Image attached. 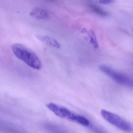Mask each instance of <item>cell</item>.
I'll return each mask as SVG.
<instances>
[{"instance_id":"obj_1","label":"cell","mask_w":133,"mask_h":133,"mask_svg":"<svg viewBox=\"0 0 133 133\" xmlns=\"http://www.w3.org/2000/svg\"><path fill=\"white\" fill-rule=\"evenodd\" d=\"M12 50L15 56L28 66L37 70L42 68V62L38 56L24 45L14 44L12 46Z\"/></svg>"},{"instance_id":"obj_2","label":"cell","mask_w":133,"mask_h":133,"mask_svg":"<svg viewBox=\"0 0 133 133\" xmlns=\"http://www.w3.org/2000/svg\"><path fill=\"white\" fill-rule=\"evenodd\" d=\"M46 107L50 111L60 118L83 126H88L90 125V122L87 118L71 111L65 107L53 103H49L46 105Z\"/></svg>"},{"instance_id":"obj_3","label":"cell","mask_w":133,"mask_h":133,"mask_svg":"<svg viewBox=\"0 0 133 133\" xmlns=\"http://www.w3.org/2000/svg\"><path fill=\"white\" fill-rule=\"evenodd\" d=\"M99 69L118 84L127 87H133V77L118 72L105 65H101Z\"/></svg>"},{"instance_id":"obj_4","label":"cell","mask_w":133,"mask_h":133,"mask_svg":"<svg viewBox=\"0 0 133 133\" xmlns=\"http://www.w3.org/2000/svg\"><path fill=\"white\" fill-rule=\"evenodd\" d=\"M101 113L105 120L116 128L125 132L133 131L132 125L118 115L104 109H102Z\"/></svg>"},{"instance_id":"obj_5","label":"cell","mask_w":133,"mask_h":133,"mask_svg":"<svg viewBox=\"0 0 133 133\" xmlns=\"http://www.w3.org/2000/svg\"><path fill=\"white\" fill-rule=\"evenodd\" d=\"M36 37L41 41L44 42L48 45L51 46L53 47L56 48H61L60 44L54 38H51L48 36L40 35L36 36Z\"/></svg>"},{"instance_id":"obj_6","label":"cell","mask_w":133,"mask_h":133,"mask_svg":"<svg viewBox=\"0 0 133 133\" xmlns=\"http://www.w3.org/2000/svg\"><path fill=\"white\" fill-rule=\"evenodd\" d=\"M30 16L39 19H46L49 18V15L46 11L43 9L36 8L30 12Z\"/></svg>"},{"instance_id":"obj_7","label":"cell","mask_w":133,"mask_h":133,"mask_svg":"<svg viewBox=\"0 0 133 133\" xmlns=\"http://www.w3.org/2000/svg\"><path fill=\"white\" fill-rule=\"evenodd\" d=\"M87 31L90 39V43L92 45L94 48L97 49L98 48V44L95 33L92 30Z\"/></svg>"},{"instance_id":"obj_8","label":"cell","mask_w":133,"mask_h":133,"mask_svg":"<svg viewBox=\"0 0 133 133\" xmlns=\"http://www.w3.org/2000/svg\"><path fill=\"white\" fill-rule=\"evenodd\" d=\"M90 9L95 14L101 16L105 17L108 15V13L107 12L103 10L101 7L97 5L91 4L90 5Z\"/></svg>"},{"instance_id":"obj_9","label":"cell","mask_w":133,"mask_h":133,"mask_svg":"<svg viewBox=\"0 0 133 133\" xmlns=\"http://www.w3.org/2000/svg\"><path fill=\"white\" fill-rule=\"evenodd\" d=\"M98 3L103 4H108L115 2L114 0H97Z\"/></svg>"},{"instance_id":"obj_10","label":"cell","mask_w":133,"mask_h":133,"mask_svg":"<svg viewBox=\"0 0 133 133\" xmlns=\"http://www.w3.org/2000/svg\"><path fill=\"white\" fill-rule=\"evenodd\" d=\"M50 1H54V0H50Z\"/></svg>"}]
</instances>
